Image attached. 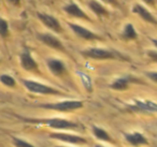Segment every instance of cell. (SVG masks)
<instances>
[{"label": "cell", "instance_id": "484cf974", "mask_svg": "<svg viewBox=\"0 0 157 147\" xmlns=\"http://www.w3.org/2000/svg\"><path fill=\"white\" fill-rule=\"evenodd\" d=\"M144 2L147 3L148 6H154L155 5V0H143Z\"/></svg>", "mask_w": 157, "mask_h": 147}, {"label": "cell", "instance_id": "cb8c5ba5", "mask_svg": "<svg viewBox=\"0 0 157 147\" xmlns=\"http://www.w3.org/2000/svg\"><path fill=\"white\" fill-rule=\"evenodd\" d=\"M147 55L151 57V58L153 59L154 61H156L157 60V53H156V51H150V52L147 53Z\"/></svg>", "mask_w": 157, "mask_h": 147}, {"label": "cell", "instance_id": "83f0119b", "mask_svg": "<svg viewBox=\"0 0 157 147\" xmlns=\"http://www.w3.org/2000/svg\"><path fill=\"white\" fill-rule=\"evenodd\" d=\"M95 147H105V146H102V145H96Z\"/></svg>", "mask_w": 157, "mask_h": 147}, {"label": "cell", "instance_id": "3957f363", "mask_svg": "<svg viewBox=\"0 0 157 147\" xmlns=\"http://www.w3.org/2000/svg\"><path fill=\"white\" fill-rule=\"evenodd\" d=\"M23 85L28 91L38 95H61V91L56 88H53L48 85H44L37 81L33 80H23Z\"/></svg>", "mask_w": 157, "mask_h": 147}, {"label": "cell", "instance_id": "8fae6325", "mask_svg": "<svg viewBox=\"0 0 157 147\" xmlns=\"http://www.w3.org/2000/svg\"><path fill=\"white\" fill-rule=\"evenodd\" d=\"M48 68L51 71V73L54 74L55 76H63L67 71L66 65L59 59L50 58L48 59Z\"/></svg>", "mask_w": 157, "mask_h": 147}, {"label": "cell", "instance_id": "8992f818", "mask_svg": "<svg viewBox=\"0 0 157 147\" xmlns=\"http://www.w3.org/2000/svg\"><path fill=\"white\" fill-rule=\"evenodd\" d=\"M68 26L72 29V31H73L78 37L81 38V39L88 40V41L102 39V38L99 37L98 35H96V33L93 32L92 30H90V29L85 28V27H83V26H80V25H76V24H71V23H68Z\"/></svg>", "mask_w": 157, "mask_h": 147}, {"label": "cell", "instance_id": "7a4b0ae2", "mask_svg": "<svg viewBox=\"0 0 157 147\" xmlns=\"http://www.w3.org/2000/svg\"><path fill=\"white\" fill-rule=\"evenodd\" d=\"M39 106L45 110L57 111V112H72V111L82 108L84 106V103L78 100H66V101L56 102V103L40 104Z\"/></svg>", "mask_w": 157, "mask_h": 147}, {"label": "cell", "instance_id": "5b68a950", "mask_svg": "<svg viewBox=\"0 0 157 147\" xmlns=\"http://www.w3.org/2000/svg\"><path fill=\"white\" fill-rule=\"evenodd\" d=\"M50 138L54 140H58L61 142L68 143L71 145H86L87 141L84 138L75 134H69V133H63V132H53L50 133Z\"/></svg>", "mask_w": 157, "mask_h": 147}, {"label": "cell", "instance_id": "44dd1931", "mask_svg": "<svg viewBox=\"0 0 157 147\" xmlns=\"http://www.w3.org/2000/svg\"><path fill=\"white\" fill-rule=\"evenodd\" d=\"M12 141H13V145L15 147H36V146H33V144H30L29 142H27V141L15 138V136L12 138Z\"/></svg>", "mask_w": 157, "mask_h": 147}, {"label": "cell", "instance_id": "52a82bcc", "mask_svg": "<svg viewBox=\"0 0 157 147\" xmlns=\"http://www.w3.org/2000/svg\"><path fill=\"white\" fill-rule=\"evenodd\" d=\"M37 16L42 22V24H44L48 28H50L51 30H53L54 32L60 33L61 31H63L60 23L58 22V20H57L56 17H54V16L50 15V14H46V13H38Z\"/></svg>", "mask_w": 157, "mask_h": 147}, {"label": "cell", "instance_id": "2e32d148", "mask_svg": "<svg viewBox=\"0 0 157 147\" xmlns=\"http://www.w3.org/2000/svg\"><path fill=\"white\" fill-rule=\"evenodd\" d=\"M92 131H93V134H94L95 138H97L98 140L100 141H103V142H109V143H113V138L110 136V134L108 133L105 130H103L102 128H99V127H94L92 128Z\"/></svg>", "mask_w": 157, "mask_h": 147}, {"label": "cell", "instance_id": "7402d4cb", "mask_svg": "<svg viewBox=\"0 0 157 147\" xmlns=\"http://www.w3.org/2000/svg\"><path fill=\"white\" fill-rule=\"evenodd\" d=\"M82 78H83V83H84V85H85L86 89H87L88 91H92V84H90V77L86 76L85 74H82Z\"/></svg>", "mask_w": 157, "mask_h": 147}, {"label": "cell", "instance_id": "7c38bea8", "mask_svg": "<svg viewBox=\"0 0 157 147\" xmlns=\"http://www.w3.org/2000/svg\"><path fill=\"white\" fill-rule=\"evenodd\" d=\"M132 12L137 14V15H139L140 17L145 21V22L150 23V24H153V25H156V18H155L154 15H153L146 8H144L143 6L135 5L132 8Z\"/></svg>", "mask_w": 157, "mask_h": 147}, {"label": "cell", "instance_id": "d6986e66", "mask_svg": "<svg viewBox=\"0 0 157 147\" xmlns=\"http://www.w3.org/2000/svg\"><path fill=\"white\" fill-rule=\"evenodd\" d=\"M0 82L2 83L5 86L10 87V88H13L16 86V81L14 77H12L9 74H1L0 75Z\"/></svg>", "mask_w": 157, "mask_h": 147}, {"label": "cell", "instance_id": "277c9868", "mask_svg": "<svg viewBox=\"0 0 157 147\" xmlns=\"http://www.w3.org/2000/svg\"><path fill=\"white\" fill-rule=\"evenodd\" d=\"M82 56L85 58L94 59V60H108V59H115L116 55L109 50L100 47H90L81 52Z\"/></svg>", "mask_w": 157, "mask_h": 147}, {"label": "cell", "instance_id": "ba28073f", "mask_svg": "<svg viewBox=\"0 0 157 147\" xmlns=\"http://www.w3.org/2000/svg\"><path fill=\"white\" fill-rule=\"evenodd\" d=\"M39 40L44 43L45 45L50 46V47L54 48V50H57V51H65V46L63 45V43L60 42V40L58 38H56L55 36L53 35H50V33H40L38 36Z\"/></svg>", "mask_w": 157, "mask_h": 147}, {"label": "cell", "instance_id": "e0dca14e", "mask_svg": "<svg viewBox=\"0 0 157 147\" xmlns=\"http://www.w3.org/2000/svg\"><path fill=\"white\" fill-rule=\"evenodd\" d=\"M129 83H130V80L129 77H120L117 80H115L111 85H110V88L114 89V90H126L129 87Z\"/></svg>", "mask_w": 157, "mask_h": 147}, {"label": "cell", "instance_id": "6da1fadb", "mask_svg": "<svg viewBox=\"0 0 157 147\" xmlns=\"http://www.w3.org/2000/svg\"><path fill=\"white\" fill-rule=\"evenodd\" d=\"M24 120L26 123H40V125L48 126V127L52 128V129L56 130H73V129H78L80 125L73 121L67 120L63 118H58V117H53V118H24Z\"/></svg>", "mask_w": 157, "mask_h": 147}, {"label": "cell", "instance_id": "ffe728a7", "mask_svg": "<svg viewBox=\"0 0 157 147\" xmlns=\"http://www.w3.org/2000/svg\"><path fill=\"white\" fill-rule=\"evenodd\" d=\"M9 36V24L5 18L0 17V37L7 38Z\"/></svg>", "mask_w": 157, "mask_h": 147}, {"label": "cell", "instance_id": "4fadbf2b", "mask_svg": "<svg viewBox=\"0 0 157 147\" xmlns=\"http://www.w3.org/2000/svg\"><path fill=\"white\" fill-rule=\"evenodd\" d=\"M125 138L130 145L133 146H142L148 145V141L145 136L140 132H132V133H125Z\"/></svg>", "mask_w": 157, "mask_h": 147}, {"label": "cell", "instance_id": "603a6c76", "mask_svg": "<svg viewBox=\"0 0 157 147\" xmlns=\"http://www.w3.org/2000/svg\"><path fill=\"white\" fill-rule=\"evenodd\" d=\"M146 75H147L150 78H152V81L154 83L157 82V73H156V72H147V73H146Z\"/></svg>", "mask_w": 157, "mask_h": 147}, {"label": "cell", "instance_id": "9c48e42d", "mask_svg": "<svg viewBox=\"0 0 157 147\" xmlns=\"http://www.w3.org/2000/svg\"><path fill=\"white\" fill-rule=\"evenodd\" d=\"M21 66L24 70L30 72H37L38 71V63L31 56L30 52L25 50L21 54Z\"/></svg>", "mask_w": 157, "mask_h": 147}, {"label": "cell", "instance_id": "30bf717a", "mask_svg": "<svg viewBox=\"0 0 157 147\" xmlns=\"http://www.w3.org/2000/svg\"><path fill=\"white\" fill-rule=\"evenodd\" d=\"M130 108L132 111H137V112L155 113L157 111V104L151 100H144V101L136 100L135 103L130 106Z\"/></svg>", "mask_w": 157, "mask_h": 147}, {"label": "cell", "instance_id": "4316f807", "mask_svg": "<svg viewBox=\"0 0 157 147\" xmlns=\"http://www.w3.org/2000/svg\"><path fill=\"white\" fill-rule=\"evenodd\" d=\"M9 1L12 3V5H14V6H18L21 3L20 0H9Z\"/></svg>", "mask_w": 157, "mask_h": 147}, {"label": "cell", "instance_id": "f1b7e54d", "mask_svg": "<svg viewBox=\"0 0 157 147\" xmlns=\"http://www.w3.org/2000/svg\"><path fill=\"white\" fill-rule=\"evenodd\" d=\"M57 147H65V146H57Z\"/></svg>", "mask_w": 157, "mask_h": 147}, {"label": "cell", "instance_id": "9a60e30c", "mask_svg": "<svg viewBox=\"0 0 157 147\" xmlns=\"http://www.w3.org/2000/svg\"><path fill=\"white\" fill-rule=\"evenodd\" d=\"M88 7H90V9L92 10L97 16H108L109 15L108 10L105 9L99 1H97V0H90V1H88Z\"/></svg>", "mask_w": 157, "mask_h": 147}, {"label": "cell", "instance_id": "ac0fdd59", "mask_svg": "<svg viewBox=\"0 0 157 147\" xmlns=\"http://www.w3.org/2000/svg\"><path fill=\"white\" fill-rule=\"evenodd\" d=\"M122 38L124 40H136L138 38L137 30L135 29L132 24H127L122 32Z\"/></svg>", "mask_w": 157, "mask_h": 147}, {"label": "cell", "instance_id": "d4e9b609", "mask_svg": "<svg viewBox=\"0 0 157 147\" xmlns=\"http://www.w3.org/2000/svg\"><path fill=\"white\" fill-rule=\"evenodd\" d=\"M101 1H103L105 3H110V5H117L116 0H101Z\"/></svg>", "mask_w": 157, "mask_h": 147}, {"label": "cell", "instance_id": "5bb4252c", "mask_svg": "<svg viewBox=\"0 0 157 147\" xmlns=\"http://www.w3.org/2000/svg\"><path fill=\"white\" fill-rule=\"evenodd\" d=\"M63 10H65L66 13L73 16V17L83 18V20H90V17L86 15L85 12L78 7L75 2H71V3H69V5L65 6V7H63Z\"/></svg>", "mask_w": 157, "mask_h": 147}]
</instances>
